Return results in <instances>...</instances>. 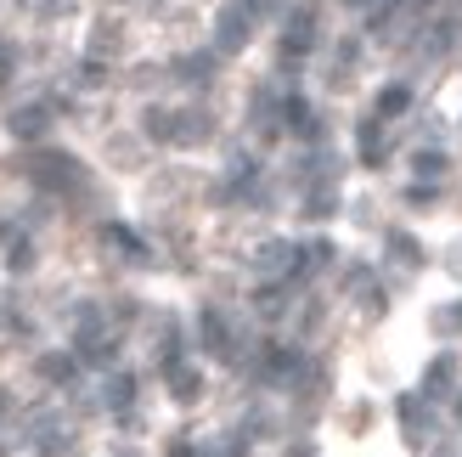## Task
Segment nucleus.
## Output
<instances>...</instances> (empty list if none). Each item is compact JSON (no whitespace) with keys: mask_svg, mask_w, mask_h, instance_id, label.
Returning <instances> with one entry per match:
<instances>
[{"mask_svg":"<svg viewBox=\"0 0 462 457\" xmlns=\"http://www.w3.org/2000/svg\"><path fill=\"white\" fill-rule=\"evenodd\" d=\"M29 12H40V17H57V12H68V0H23Z\"/></svg>","mask_w":462,"mask_h":457,"instance_id":"obj_13","label":"nucleus"},{"mask_svg":"<svg viewBox=\"0 0 462 457\" xmlns=\"http://www.w3.org/2000/svg\"><path fill=\"white\" fill-rule=\"evenodd\" d=\"M446 322H462V311H457V316H446Z\"/></svg>","mask_w":462,"mask_h":457,"instance_id":"obj_14","label":"nucleus"},{"mask_svg":"<svg viewBox=\"0 0 462 457\" xmlns=\"http://www.w3.org/2000/svg\"><path fill=\"white\" fill-rule=\"evenodd\" d=\"M310 40H316V17L310 12H299L288 23V34H282V57H305L310 51Z\"/></svg>","mask_w":462,"mask_h":457,"instance_id":"obj_2","label":"nucleus"},{"mask_svg":"<svg viewBox=\"0 0 462 457\" xmlns=\"http://www.w3.org/2000/svg\"><path fill=\"white\" fill-rule=\"evenodd\" d=\"M406 102H411L406 85H383L378 90V113H383V119H389V113H406Z\"/></svg>","mask_w":462,"mask_h":457,"instance_id":"obj_7","label":"nucleus"},{"mask_svg":"<svg viewBox=\"0 0 462 457\" xmlns=\"http://www.w3.org/2000/svg\"><path fill=\"white\" fill-rule=\"evenodd\" d=\"M423 401H429V396H423ZM423 401H418V396H401V424H406V441H411V446L429 441V413H423Z\"/></svg>","mask_w":462,"mask_h":457,"instance_id":"obj_3","label":"nucleus"},{"mask_svg":"<svg viewBox=\"0 0 462 457\" xmlns=\"http://www.w3.org/2000/svg\"><path fill=\"white\" fill-rule=\"evenodd\" d=\"M457 418H462V406H457Z\"/></svg>","mask_w":462,"mask_h":457,"instance_id":"obj_16","label":"nucleus"},{"mask_svg":"<svg viewBox=\"0 0 462 457\" xmlns=\"http://www.w3.org/2000/svg\"><path fill=\"white\" fill-rule=\"evenodd\" d=\"M282 255H288L282 243H265V248H260V271H276V266H282Z\"/></svg>","mask_w":462,"mask_h":457,"instance_id":"obj_12","label":"nucleus"},{"mask_svg":"<svg viewBox=\"0 0 462 457\" xmlns=\"http://www.w3.org/2000/svg\"><path fill=\"white\" fill-rule=\"evenodd\" d=\"M248 34H254V6H248V0H231V6L215 17V51H243V45H248Z\"/></svg>","mask_w":462,"mask_h":457,"instance_id":"obj_1","label":"nucleus"},{"mask_svg":"<svg viewBox=\"0 0 462 457\" xmlns=\"http://www.w3.org/2000/svg\"><path fill=\"white\" fill-rule=\"evenodd\" d=\"M215 74V57H187L180 62V79H209Z\"/></svg>","mask_w":462,"mask_h":457,"instance_id":"obj_10","label":"nucleus"},{"mask_svg":"<svg viewBox=\"0 0 462 457\" xmlns=\"http://www.w3.org/2000/svg\"><path fill=\"white\" fill-rule=\"evenodd\" d=\"M418 175H434V181H440V175H446V153H418Z\"/></svg>","mask_w":462,"mask_h":457,"instance_id":"obj_11","label":"nucleus"},{"mask_svg":"<svg viewBox=\"0 0 462 457\" xmlns=\"http://www.w3.org/2000/svg\"><path fill=\"white\" fill-rule=\"evenodd\" d=\"M361 158H366V164H378V158H383V142H378V125L373 119L361 125Z\"/></svg>","mask_w":462,"mask_h":457,"instance_id":"obj_9","label":"nucleus"},{"mask_svg":"<svg viewBox=\"0 0 462 457\" xmlns=\"http://www.w3.org/2000/svg\"><path fill=\"white\" fill-rule=\"evenodd\" d=\"M34 175H40V181H51V187H62V181H74V164H68V158H40Z\"/></svg>","mask_w":462,"mask_h":457,"instance_id":"obj_5","label":"nucleus"},{"mask_svg":"<svg viewBox=\"0 0 462 457\" xmlns=\"http://www.w3.org/2000/svg\"><path fill=\"white\" fill-rule=\"evenodd\" d=\"M451 40H457V23H440L434 34H423V40H418V51H423V57H440Z\"/></svg>","mask_w":462,"mask_h":457,"instance_id":"obj_6","label":"nucleus"},{"mask_svg":"<svg viewBox=\"0 0 462 457\" xmlns=\"http://www.w3.org/2000/svg\"><path fill=\"white\" fill-rule=\"evenodd\" d=\"M451 378H457V356H440V361L429 368V378H423V396H429V401H434V396H446V390H451Z\"/></svg>","mask_w":462,"mask_h":457,"instance_id":"obj_4","label":"nucleus"},{"mask_svg":"<svg viewBox=\"0 0 462 457\" xmlns=\"http://www.w3.org/2000/svg\"><path fill=\"white\" fill-rule=\"evenodd\" d=\"M12 130H17V135H40V130H45V107H17V113H12Z\"/></svg>","mask_w":462,"mask_h":457,"instance_id":"obj_8","label":"nucleus"},{"mask_svg":"<svg viewBox=\"0 0 462 457\" xmlns=\"http://www.w3.org/2000/svg\"><path fill=\"white\" fill-rule=\"evenodd\" d=\"M0 57H6V51H0ZM0 74H6V62H0Z\"/></svg>","mask_w":462,"mask_h":457,"instance_id":"obj_15","label":"nucleus"}]
</instances>
